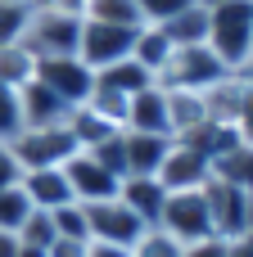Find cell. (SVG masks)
<instances>
[{"mask_svg":"<svg viewBox=\"0 0 253 257\" xmlns=\"http://www.w3.org/2000/svg\"><path fill=\"white\" fill-rule=\"evenodd\" d=\"M18 185H23V194L32 199V208H36V212H54V208H63V203H77V199H72V190H68V176H63L59 167L23 172V176H18Z\"/></svg>","mask_w":253,"mask_h":257,"instance_id":"9a60e30c","label":"cell"},{"mask_svg":"<svg viewBox=\"0 0 253 257\" xmlns=\"http://www.w3.org/2000/svg\"><path fill=\"white\" fill-rule=\"evenodd\" d=\"M23 131V113H18V90H9L0 81V140H14Z\"/></svg>","mask_w":253,"mask_h":257,"instance_id":"f546056e","label":"cell"},{"mask_svg":"<svg viewBox=\"0 0 253 257\" xmlns=\"http://www.w3.org/2000/svg\"><path fill=\"white\" fill-rule=\"evenodd\" d=\"M36 81H45L63 104H86L91 90H95V72L77 59V54H63V59H41L36 63Z\"/></svg>","mask_w":253,"mask_h":257,"instance_id":"30bf717a","label":"cell"},{"mask_svg":"<svg viewBox=\"0 0 253 257\" xmlns=\"http://www.w3.org/2000/svg\"><path fill=\"white\" fill-rule=\"evenodd\" d=\"M122 131H145V136H172L167 131V90L154 81L127 99V122Z\"/></svg>","mask_w":253,"mask_h":257,"instance_id":"7c38bea8","label":"cell"},{"mask_svg":"<svg viewBox=\"0 0 253 257\" xmlns=\"http://www.w3.org/2000/svg\"><path fill=\"white\" fill-rule=\"evenodd\" d=\"M36 5H54V9H72V14L86 9V0H36Z\"/></svg>","mask_w":253,"mask_h":257,"instance_id":"f35d334b","label":"cell"},{"mask_svg":"<svg viewBox=\"0 0 253 257\" xmlns=\"http://www.w3.org/2000/svg\"><path fill=\"white\" fill-rule=\"evenodd\" d=\"M86 257H131V248H118V244H100V239H86Z\"/></svg>","mask_w":253,"mask_h":257,"instance_id":"d590c367","label":"cell"},{"mask_svg":"<svg viewBox=\"0 0 253 257\" xmlns=\"http://www.w3.org/2000/svg\"><path fill=\"white\" fill-rule=\"evenodd\" d=\"M86 208V230L91 239L100 244H118V248H131L140 235H145V221L122 203V199H104V203H81Z\"/></svg>","mask_w":253,"mask_h":257,"instance_id":"ba28073f","label":"cell"},{"mask_svg":"<svg viewBox=\"0 0 253 257\" xmlns=\"http://www.w3.org/2000/svg\"><path fill=\"white\" fill-rule=\"evenodd\" d=\"M18 176H23V167H18L14 149H9V140H0V190L5 185H18Z\"/></svg>","mask_w":253,"mask_h":257,"instance_id":"d6a6232c","label":"cell"},{"mask_svg":"<svg viewBox=\"0 0 253 257\" xmlns=\"http://www.w3.org/2000/svg\"><path fill=\"white\" fill-rule=\"evenodd\" d=\"M204 194H208V208H213V230H217V239H240V235H249V226H253V194L249 190H240V185L213 176V181L204 185Z\"/></svg>","mask_w":253,"mask_h":257,"instance_id":"8992f818","label":"cell"},{"mask_svg":"<svg viewBox=\"0 0 253 257\" xmlns=\"http://www.w3.org/2000/svg\"><path fill=\"white\" fill-rule=\"evenodd\" d=\"M231 68L213 54V45H177L172 59L163 63V72L154 77L158 86H177V90H208L213 81H222Z\"/></svg>","mask_w":253,"mask_h":257,"instance_id":"5b68a950","label":"cell"},{"mask_svg":"<svg viewBox=\"0 0 253 257\" xmlns=\"http://www.w3.org/2000/svg\"><path fill=\"white\" fill-rule=\"evenodd\" d=\"M59 172L68 176V190H72L77 203H104V199H118V185H122V181H118L95 154H86V149H77Z\"/></svg>","mask_w":253,"mask_h":257,"instance_id":"9c48e42d","label":"cell"},{"mask_svg":"<svg viewBox=\"0 0 253 257\" xmlns=\"http://www.w3.org/2000/svg\"><path fill=\"white\" fill-rule=\"evenodd\" d=\"M18 235H9V230H0V257H18Z\"/></svg>","mask_w":253,"mask_h":257,"instance_id":"74e56055","label":"cell"},{"mask_svg":"<svg viewBox=\"0 0 253 257\" xmlns=\"http://www.w3.org/2000/svg\"><path fill=\"white\" fill-rule=\"evenodd\" d=\"M95 86H104V90H118V95H136V90H145V86H154V72H145L136 59H122V63H109V68H100L95 72Z\"/></svg>","mask_w":253,"mask_h":257,"instance_id":"ffe728a7","label":"cell"},{"mask_svg":"<svg viewBox=\"0 0 253 257\" xmlns=\"http://www.w3.org/2000/svg\"><path fill=\"white\" fill-rule=\"evenodd\" d=\"M131 59L145 68V72H163V63L172 59V41L163 36V27H154V23H145L140 32H136V45H131Z\"/></svg>","mask_w":253,"mask_h":257,"instance_id":"7402d4cb","label":"cell"},{"mask_svg":"<svg viewBox=\"0 0 253 257\" xmlns=\"http://www.w3.org/2000/svg\"><path fill=\"white\" fill-rule=\"evenodd\" d=\"M36 54L23 45V41H9V45H0V81L9 86V90H23L27 81H36Z\"/></svg>","mask_w":253,"mask_h":257,"instance_id":"44dd1931","label":"cell"},{"mask_svg":"<svg viewBox=\"0 0 253 257\" xmlns=\"http://www.w3.org/2000/svg\"><path fill=\"white\" fill-rule=\"evenodd\" d=\"M167 149H172V136L122 131V158H127V176H158V167H163Z\"/></svg>","mask_w":253,"mask_h":257,"instance_id":"5bb4252c","label":"cell"},{"mask_svg":"<svg viewBox=\"0 0 253 257\" xmlns=\"http://www.w3.org/2000/svg\"><path fill=\"white\" fill-rule=\"evenodd\" d=\"M136 5H140V18L145 23H167V18H177L181 9H190L199 0H136Z\"/></svg>","mask_w":253,"mask_h":257,"instance_id":"4dcf8cb0","label":"cell"},{"mask_svg":"<svg viewBox=\"0 0 253 257\" xmlns=\"http://www.w3.org/2000/svg\"><path fill=\"white\" fill-rule=\"evenodd\" d=\"M154 27H163V36L172 41V50L177 45H208V5H190L177 18L154 23Z\"/></svg>","mask_w":253,"mask_h":257,"instance_id":"d6986e66","label":"cell"},{"mask_svg":"<svg viewBox=\"0 0 253 257\" xmlns=\"http://www.w3.org/2000/svg\"><path fill=\"white\" fill-rule=\"evenodd\" d=\"M50 221H54V235H59V239H91V230H86V208H81V203L54 208Z\"/></svg>","mask_w":253,"mask_h":257,"instance_id":"83f0119b","label":"cell"},{"mask_svg":"<svg viewBox=\"0 0 253 257\" xmlns=\"http://www.w3.org/2000/svg\"><path fill=\"white\" fill-rule=\"evenodd\" d=\"M226 257H253V244L240 235V239H226Z\"/></svg>","mask_w":253,"mask_h":257,"instance_id":"8d00e7d4","label":"cell"},{"mask_svg":"<svg viewBox=\"0 0 253 257\" xmlns=\"http://www.w3.org/2000/svg\"><path fill=\"white\" fill-rule=\"evenodd\" d=\"M59 235H54V221H50V212H32L27 221H23V230H18V244L23 248H50Z\"/></svg>","mask_w":253,"mask_h":257,"instance_id":"f1b7e54d","label":"cell"},{"mask_svg":"<svg viewBox=\"0 0 253 257\" xmlns=\"http://www.w3.org/2000/svg\"><path fill=\"white\" fill-rule=\"evenodd\" d=\"M208 45L213 54L240 72L253 54V0H217L208 5Z\"/></svg>","mask_w":253,"mask_h":257,"instance_id":"6da1fadb","label":"cell"},{"mask_svg":"<svg viewBox=\"0 0 253 257\" xmlns=\"http://www.w3.org/2000/svg\"><path fill=\"white\" fill-rule=\"evenodd\" d=\"M240 77H244V81H253V54H249V63L240 68Z\"/></svg>","mask_w":253,"mask_h":257,"instance_id":"ab89813d","label":"cell"},{"mask_svg":"<svg viewBox=\"0 0 253 257\" xmlns=\"http://www.w3.org/2000/svg\"><path fill=\"white\" fill-rule=\"evenodd\" d=\"M167 90V131L172 140L199 131L208 122V108H204V90H177V86H163Z\"/></svg>","mask_w":253,"mask_h":257,"instance_id":"e0dca14e","label":"cell"},{"mask_svg":"<svg viewBox=\"0 0 253 257\" xmlns=\"http://www.w3.org/2000/svg\"><path fill=\"white\" fill-rule=\"evenodd\" d=\"M27 5H36V0H27Z\"/></svg>","mask_w":253,"mask_h":257,"instance_id":"60d3db41","label":"cell"},{"mask_svg":"<svg viewBox=\"0 0 253 257\" xmlns=\"http://www.w3.org/2000/svg\"><path fill=\"white\" fill-rule=\"evenodd\" d=\"M18 113H23V126H63L72 104H63L45 81H27L18 90Z\"/></svg>","mask_w":253,"mask_h":257,"instance_id":"4fadbf2b","label":"cell"},{"mask_svg":"<svg viewBox=\"0 0 253 257\" xmlns=\"http://www.w3.org/2000/svg\"><path fill=\"white\" fill-rule=\"evenodd\" d=\"M32 212H36V208H32V199L23 194V185H5V190H0V230L18 235Z\"/></svg>","mask_w":253,"mask_h":257,"instance_id":"d4e9b609","label":"cell"},{"mask_svg":"<svg viewBox=\"0 0 253 257\" xmlns=\"http://www.w3.org/2000/svg\"><path fill=\"white\" fill-rule=\"evenodd\" d=\"M158 181H163V190H204L213 181V158H204L186 140H172V149L158 167Z\"/></svg>","mask_w":253,"mask_h":257,"instance_id":"8fae6325","label":"cell"},{"mask_svg":"<svg viewBox=\"0 0 253 257\" xmlns=\"http://www.w3.org/2000/svg\"><path fill=\"white\" fill-rule=\"evenodd\" d=\"M9 149H14L23 172H41V167H63L77 154V140H72L68 122L63 126H23L9 140Z\"/></svg>","mask_w":253,"mask_h":257,"instance_id":"277c9868","label":"cell"},{"mask_svg":"<svg viewBox=\"0 0 253 257\" xmlns=\"http://www.w3.org/2000/svg\"><path fill=\"white\" fill-rule=\"evenodd\" d=\"M181 257H226V239H199V244H186L181 248Z\"/></svg>","mask_w":253,"mask_h":257,"instance_id":"836d02e7","label":"cell"},{"mask_svg":"<svg viewBox=\"0 0 253 257\" xmlns=\"http://www.w3.org/2000/svg\"><path fill=\"white\" fill-rule=\"evenodd\" d=\"M81 18H91V23H113V27H145L136 0H86Z\"/></svg>","mask_w":253,"mask_h":257,"instance_id":"603a6c76","label":"cell"},{"mask_svg":"<svg viewBox=\"0 0 253 257\" xmlns=\"http://www.w3.org/2000/svg\"><path fill=\"white\" fill-rule=\"evenodd\" d=\"M81 27H86V18L72 14V9L32 5L23 45H27L36 59H63V54H77V45H81Z\"/></svg>","mask_w":253,"mask_h":257,"instance_id":"7a4b0ae2","label":"cell"},{"mask_svg":"<svg viewBox=\"0 0 253 257\" xmlns=\"http://www.w3.org/2000/svg\"><path fill=\"white\" fill-rule=\"evenodd\" d=\"M235 136H240V145H253V81H249V90H244L240 117H235Z\"/></svg>","mask_w":253,"mask_h":257,"instance_id":"1f68e13d","label":"cell"},{"mask_svg":"<svg viewBox=\"0 0 253 257\" xmlns=\"http://www.w3.org/2000/svg\"><path fill=\"white\" fill-rule=\"evenodd\" d=\"M136 32H140V27H113V23H91V18H86V27H81V45H77V59H81L91 72L109 68V63H122V59H131Z\"/></svg>","mask_w":253,"mask_h":257,"instance_id":"52a82bcc","label":"cell"},{"mask_svg":"<svg viewBox=\"0 0 253 257\" xmlns=\"http://www.w3.org/2000/svg\"><path fill=\"white\" fill-rule=\"evenodd\" d=\"M45 257H86V239H54Z\"/></svg>","mask_w":253,"mask_h":257,"instance_id":"e575fe53","label":"cell"},{"mask_svg":"<svg viewBox=\"0 0 253 257\" xmlns=\"http://www.w3.org/2000/svg\"><path fill=\"white\" fill-rule=\"evenodd\" d=\"M158 230H167L177 244H199L213 239V208L204 190H167V203L158 212Z\"/></svg>","mask_w":253,"mask_h":257,"instance_id":"3957f363","label":"cell"},{"mask_svg":"<svg viewBox=\"0 0 253 257\" xmlns=\"http://www.w3.org/2000/svg\"><path fill=\"white\" fill-rule=\"evenodd\" d=\"M68 131H72L77 149H100L104 140L122 136V126H118V122H109V117H104L100 108H91V104H77V108L68 113Z\"/></svg>","mask_w":253,"mask_h":257,"instance_id":"ac0fdd59","label":"cell"},{"mask_svg":"<svg viewBox=\"0 0 253 257\" xmlns=\"http://www.w3.org/2000/svg\"><path fill=\"white\" fill-rule=\"evenodd\" d=\"M118 199H122L145 226H158V212H163V203H167V190H163L158 176H122Z\"/></svg>","mask_w":253,"mask_h":257,"instance_id":"2e32d148","label":"cell"},{"mask_svg":"<svg viewBox=\"0 0 253 257\" xmlns=\"http://www.w3.org/2000/svg\"><path fill=\"white\" fill-rule=\"evenodd\" d=\"M27 18H32V5H27V0H0V45L23 41Z\"/></svg>","mask_w":253,"mask_h":257,"instance_id":"484cf974","label":"cell"},{"mask_svg":"<svg viewBox=\"0 0 253 257\" xmlns=\"http://www.w3.org/2000/svg\"><path fill=\"white\" fill-rule=\"evenodd\" d=\"M186 244H177L167 230H158V226H145V235L131 244V257H181Z\"/></svg>","mask_w":253,"mask_h":257,"instance_id":"4316f807","label":"cell"},{"mask_svg":"<svg viewBox=\"0 0 253 257\" xmlns=\"http://www.w3.org/2000/svg\"><path fill=\"white\" fill-rule=\"evenodd\" d=\"M213 176L217 181H231L240 190H253V145H235L231 154H222L213 163Z\"/></svg>","mask_w":253,"mask_h":257,"instance_id":"cb8c5ba5","label":"cell"},{"mask_svg":"<svg viewBox=\"0 0 253 257\" xmlns=\"http://www.w3.org/2000/svg\"><path fill=\"white\" fill-rule=\"evenodd\" d=\"M249 194H253V190H249Z\"/></svg>","mask_w":253,"mask_h":257,"instance_id":"b9f144b4","label":"cell"}]
</instances>
